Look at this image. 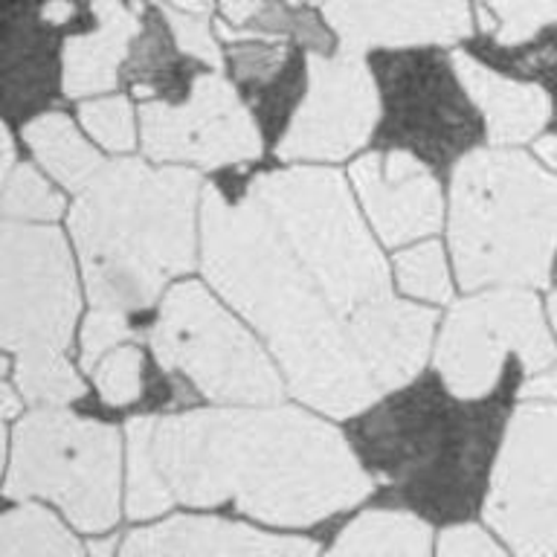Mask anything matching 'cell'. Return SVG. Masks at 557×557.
<instances>
[{"label":"cell","mask_w":557,"mask_h":557,"mask_svg":"<svg viewBox=\"0 0 557 557\" xmlns=\"http://www.w3.org/2000/svg\"><path fill=\"white\" fill-rule=\"evenodd\" d=\"M131 313L116 311V308H96L87 313L85 329H82V369L94 374L96 363L102 360L108 351H113L131 337H137V331L128 320Z\"/></svg>","instance_id":"29"},{"label":"cell","mask_w":557,"mask_h":557,"mask_svg":"<svg viewBox=\"0 0 557 557\" xmlns=\"http://www.w3.org/2000/svg\"><path fill=\"white\" fill-rule=\"evenodd\" d=\"M200 195V174L186 165L104 160L70 209V235L96 308L148 311L174 276L195 268Z\"/></svg>","instance_id":"3"},{"label":"cell","mask_w":557,"mask_h":557,"mask_svg":"<svg viewBox=\"0 0 557 557\" xmlns=\"http://www.w3.org/2000/svg\"><path fill=\"white\" fill-rule=\"evenodd\" d=\"M113 548H116V540H102V543H90V546H87V552H90V555H111Z\"/></svg>","instance_id":"40"},{"label":"cell","mask_w":557,"mask_h":557,"mask_svg":"<svg viewBox=\"0 0 557 557\" xmlns=\"http://www.w3.org/2000/svg\"><path fill=\"white\" fill-rule=\"evenodd\" d=\"M450 256L465 290L546 287L557 250V177L513 148H476L450 181Z\"/></svg>","instance_id":"4"},{"label":"cell","mask_w":557,"mask_h":557,"mask_svg":"<svg viewBox=\"0 0 557 557\" xmlns=\"http://www.w3.org/2000/svg\"><path fill=\"white\" fill-rule=\"evenodd\" d=\"M0 207H3V218L9 221L52 224L64 212V198L44 181L35 165L17 163L12 172L3 174Z\"/></svg>","instance_id":"24"},{"label":"cell","mask_w":557,"mask_h":557,"mask_svg":"<svg viewBox=\"0 0 557 557\" xmlns=\"http://www.w3.org/2000/svg\"><path fill=\"white\" fill-rule=\"evenodd\" d=\"M87 548L64 522L38 503H26L9 508L0 520V557H82Z\"/></svg>","instance_id":"22"},{"label":"cell","mask_w":557,"mask_h":557,"mask_svg":"<svg viewBox=\"0 0 557 557\" xmlns=\"http://www.w3.org/2000/svg\"><path fill=\"white\" fill-rule=\"evenodd\" d=\"M247 191L264 203L343 322L392 299L386 259L357 212L343 174L320 165H290L252 177Z\"/></svg>","instance_id":"5"},{"label":"cell","mask_w":557,"mask_h":557,"mask_svg":"<svg viewBox=\"0 0 557 557\" xmlns=\"http://www.w3.org/2000/svg\"><path fill=\"white\" fill-rule=\"evenodd\" d=\"M78 282L59 226H0V339L12 357L67 351L78 320Z\"/></svg>","instance_id":"9"},{"label":"cell","mask_w":557,"mask_h":557,"mask_svg":"<svg viewBox=\"0 0 557 557\" xmlns=\"http://www.w3.org/2000/svg\"><path fill=\"white\" fill-rule=\"evenodd\" d=\"M348 174L383 244L404 247L438 233L444 221L442 186L412 151H372L357 157Z\"/></svg>","instance_id":"13"},{"label":"cell","mask_w":557,"mask_h":557,"mask_svg":"<svg viewBox=\"0 0 557 557\" xmlns=\"http://www.w3.org/2000/svg\"><path fill=\"white\" fill-rule=\"evenodd\" d=\"M522 398H548V400H557V369L555 372H546V374H531L525 386L520 389Z\"/></svg>","instance_id":"34"},{"label":"cell","mask_w":557,"mask_h":557,"mask_svg":"<svg viewBox=\"0 0 557 557\" xmlns=\"http://www.w3.org/2000/svg\"><path fill=\"white\" fill-rule=\"evenodd\" d=\"M160 7L181 9V12H198V15H209L212 0H160Z\"/></svg>","instance_id":"37"},{"label":"cell","mask_w":557,"mask_h":557,"mask_svg":"<svg viewBox=\"0 0 557 557\" xmlns=\"http://www.w3.org/2000/svg\"><path fill=\"white\" fill-rule=\"evenodd\" d=\"M548 317H552V325H555L557 331V290L552 294V299H548Z\"/></svg>","instance_id":"41"},{"label":"cell","mask_w":557,"mask_h":557,"mask_svg":"<svg viewBox=\"0 0 557 557\" xmlns=\"http://www.w3.org/2000/svg\"><path fill=\"white\" fill-rule=\"evenodd\" d=\"M157 366L215 404H278L285 383L261 343L200 282L169 287L148 331Z\"/></svg>","instance_id":"7"},{"label":"cell","mask_w":557,"mask_h":557,"mask_svg":"<svg viewBox=\"0 0 557 557\" xmlns=\"http://www.w3.org/2000/svg\"><path fill=\"white\" fill-rule=\"evenodd\" d=\"M78 120L90 137L113 154H125L137 146V122L134 108L125 96H104L90 99L78 108Z\"/></svg>","instance_id":"26"},{"label":"cell","mask_w":557,"mask_h":557,"mask_svg":"<svg viewBox=\"0 0 557 557\" xmlns=\"http://www.w3.org/2000/svg\"><path fill=\"white\" fill-rule=\"evenodd\" d=\"M320 546L308 537L290 534H268L244 522L221 520V517H172L148 529L131 531L122 555L128 557H302L317 555Z\"/></svg>","instance_id":"16"},{"label":"cell","mask_w":557,"mask_h":557,"mask_svg":"<svg viewBox=\"0 0 557 557\" xmlns=\"http://www.w3.org/2000/svg\"><path fill=\"white\" fill-rule=\"evenodd\" d=\"M529 374L546 372L557 348L548 334L540 299L529 287H485V294L453 305L435 348V369L453 398L491 395L508 357Z\"/></svg>","instance_id":"8"},{"label":"cell","mask_w":557,"mask_h":557,"mask_svg":"<svg viewBox=\"0 0 557 557\" xmlns=\"http://www.w3.org/2000/svg\"><path fill=\"white\" fill-rule=\"evenodd\" d=\"M433 552V529L409 511H366L337 534L331 555H409Z\"/></svg>","instance_id":"20"},{"label":"cell","mask_w":557,"mask_h":557,"mask_svg":"<svg viewBox=\"0 0 557 557\" xmlns=\"http://www.w3.org/2000/svg\"><path fill=\"white\" fill-rule=\"evenodd\" d=\"M395 276L404 294L424 302H450L453 285L444 247L438 242H418L395 256Z\"/></svg>","instance_id":"25"},{"label":"cell","mask_w":557,"mask_h":557,"mask_svg":"<svg viewBox=\"0 0 557 557\" xmlns=\"http://www.w3.org/2000/svg\"><path fill=\"white\" fill-rule=\"evenodd\" d=\"M435 322V311L395 296L348 317V339L381 395L404 389L421 374L433 346Z\"/></svg>","instance_id":"15"},{"label":"cell","mask_w":557,"mask_h":557,"mask_svg":"<svg viewBox=\"0 0 557 557\" xmlns=\"http://www.w3.org/2000/svg\"><path fill=\"white\" fill-rule=\"evenodd\" d=\"M381 122V94L360 52L308 55V87L276 143L282 160H343L363 148Z\"/></svg>","instance_id":"12"},{"label":"cell","mask_w":557,"mask_h":557,"mask_svg":"<svg viewBox=\"0 0 557 557\" xmlns=\"http://www.w3.org/2000/svg\"><path fill=\"white\" fill-rule=\"evenodd\" d=\"M143 151L157 163L200 169L247 163L261 154V131L250 108L218 70L200 73L183 104L146 102L139 108Z\"/></svg>","instance_id":"11"},{"label":"cell","mask_w":557,"mask_h":557,"mask_svg":"<svg viewBox=\"0 0 557 557\" xmlns=\"http://www.w3.org/2000/svg\"><path fill=\"white\" fill-rule=\"evenodd\" d=\"M154 416H137L125 424L128 444V491H125V511L131 520H148L169 511L177 499L165 482L154 453Z\"/></svg>","instance_id":"21"},{"label":"cell","mask_w":557,"mask_h":557,"mask_svg":"<svg viewBox=\"0 0 557 557\" xmlns=\"http://www.w3.org/2000/svg\"><path fill=\"white\" fill-rule=\"evenodd\" d=\"M154 453L177 503H230L270 525H313L374 491L337 426L282 404H221L157 418Z\"/></svg>","instance_id":"1"},{"label":"cell","mask_w":557,"mask_h":557,"mask_svg":"<svg viewBox=\"0 0 557 557\" xmlns=\"http://www.w3.org/2000/svg\"><path fill=\"white\" fill-rule=\"evenodd\" d=\"M163 17L172 26L174 44L181 47V52L191 55V59L203 61L207 67L224 70V52L218 44L212 26H209V15H198V12H181V9L163 7Z\"/></svg>","instance_id":"30"},{"label":"cell","mask_w":557,"mask_h":557,"mask_svg":"<svg viewBox=\"0 0 557 557\" xmlns=\"http://www.w3.org/2000/svg\"><path fill=\"white\" fill-rule=\"evenodd\" d=\"M0 392H3V421L9 424V421L17 418V412L24 409V395L17 392V386L12 381H3Z\"/></svg>","instance_id":"35"},{"label":"cell","mask_w":557,"mask_h":557,"mask_svg":"<svg viewBox=\"0 0 557 557\" xmlns=\"http://www.w3.org/2000/svg\"><path fill=\"white\" fill-rule=\"evenodd\" d=\"M143 348L122 343L96 363L94 381L108 407H128L143 395Z\"/></svg>","instance_id":"27"},{"label":"cell","mask_w":557,"mask_h":557,"mask_svg":"<svg viewBox=\"0 0 557 557\" xmlns=\"http://www.w3.org/2000/svg\"><path fill=\"white\" fill-rule=\"evenodd\" d=\"M26 146L33 148L35 160L55 177L67 191H82L94 174L104 165L90 143L73 125L67 113L50 111L35 116L24 125Z\"/></svg>","instance_id":"19"},{"label":"cell","mask_w":557,"mask_h":557,"mask_svg":"<svg viewBox=\"0 0 557 557\" xmlns=\"http://www.w3.org/2000/svg\"><path fill=\"white\" fill-rule=\"evenodd\" d=\"M0 143H3V163H0V172L9 174L17 165L15 139H12V131H9V125H3V139H0Z\"/></svg>","instance_id":"38"},{"label":"cell","mask_w":557,"mask_h":557,"mask_svg":"<svg viewBox=\"0 0 557 557\" xmlns=\"http://www.w3.org/2000/svg\"><path fill=\"white\" fill-rule=\"evenodd\" d=\"M96 29L64 38L61 50V87L70 99L108 94L120 82V64L128 55L139 17L122 0H90Z\"/></svg>","instance_id":"18"},{"label":"cell","mask_w":557,"mask_h":557,"mask_svg":"<svg viewBox=\"0 0 557 557\" xmlns=\"http://www.w3.org/2000/svg\"><path fill=\"white\" fill-rule=\"evenodd\" d=\"M12 377L29 407H67L87 392L85 381L70 363L67 351H38L12 357Z\"/></svg>","instance_id":"23"},{"label":"cell","mask_w":557,"mask_h":557,"mask_svg":"<svg viewBox=\"0 0 557 557\" xmlns=\"http://www.w3.org/2000/svg\"><path fill=\"white\" fill-rule=\"evenodd\" d=\"M218 3H221V12L233 26H247L268 9L264 0H218Z\"/></svg>","instance_id":"33"},{"label":"cell","mask_w":557,"mask_h":557,"mask_svg":"<svg viewBox=\"0 0 557 557\" xmlns=\"http://www.w3.org/2000/svg\"><path fill=\"white\" fill-rule=\"evenodd\" d=\"M200 256L209 285L268 343L296 398L331 418H351L383 398L343 317L256 195L226 200L203 186Z\"/></svg>","instance_id":"2"},{"label":"cell","mask_w":557,"mask_h":557,"mask_svg":"<svg viewBox=\"0 0 557 557\" xmlns=\"http://www.w3.org/2000/svg\"><path fill=\"white\" fill-rule=\"evenodd\" d=\"M534 151H537L552 169H557V134H552V137H540L537 143H534Z\"/></svg>","instance_id":"39"},{"label":"cell","mask_w":557,"mask_h":557,"mask_svg":"<svg viewBox=\"0 0 557 557\" xmlns=\"http://www.w3.org/2000/svg\"><path fill=\"white\" fill-rule=\"evenodd\" d=\"M7 499H47L78 531L102 534L120 520V430L64 407H35L7 426Z\"/></svg>","instance_id":"6"},{"label":"cell","mask_w":557,"mask_h":557,"mask_svg":"<svg viewBox=\"0 0 557 557\" xmlns=\"http://www.w3.org/2000/svg\"><path fill=\"white\" fill-rule=\"evenodd\" d=\"M287 59V47L282 41L273 44H235L230 52L235 76L244 82H270Z\"/></svg>","instance_id":"31"},{"label":"cell","mask_w":557,"mask_h":557,"mask_svg":"<svg viewBox=\"0 0 557 557\" xmlns=\"http://www.w3.org/2000/svg\"><path fill=\"white\" fill-rule=\"evenodd\" d=\"M290 7H313V3H325V0H287Z\"/></svg>","instance_id":"42"},{"label":"cell","mask_w":557,"mask_h":557,"mask_svg":"<svg viewBox=\"0 0 557 557\" xmlns=\"http://www.w3.org/2000/svg\"><path fill=\"white\" fill-rule=\"evenodd\" d=\"M339 50H407L456 44L473 33L468 0H325Z\"/></svg>","instance_id":"14"},{"label":"cell","mask_w":557,"mask_h":557,"mask_svg":"<svg viewBox=\"0 0 557 557\" xmlns=\"http://www.w3.org/2000/svg\"><path fill=\"white\" fill-rule=\"evenodd\" d=\"M453 70L470 102L476 104L485 120L487 137L496 146H517L537 137L552 116V99L534 82L499 76L468 52H453Z\"/></svg>","instance_id":"17"},{"label":"cell","mask_w":557,"mask_h":557,"mask_svg":"<svg viewBox=\"0 0 557 557\" xmlns=\"http://www.w3.org/2000/svg\"><path fill=\"white\" fill-rule=\"evenodd\" d=\"M496 17V41L517 47L557 24V0H479Z\"/></svg>","instance_id":"28"},{"label":"cell","mask_w":557,"mask_h":557,"mask_svg":"<svg viewBox=\"0 0 557 557\" xmlns=\"http://www.w3.org/2000/svg\"><path fill=\"white\" fill-rule=\"evenodd\" d=\"M41 15L47 24H64L67 17L76 15V7H73L70 0H50V3L44 7Z\"/></svg>","instance_id":"36"},{"label":"cell","mask_w":557,"mask_h":557,"mask_svg":"<svg viewBox=\"0 0 557 557\" xmlns=\"http://www.w3.org/2000/svg\"><path fill=\"white\" fill-rule=\"evenodd\" d=\"M438 555H450V557H461V555H476V557H503L505 548L496 543L485 529H479V525H450V529L442 531V537H438V546H435Z\"/></svg>","instance_id":"32"},{"label":"cell","mask_w":557,"mask_h":557,"mask_svg":"<svg viewBox=\"0 0 557 557\" xmlns=\"http://www.w3.org/2000/svg\"><path fill=\"white\" fill-rule=\"evenodd\" d=\"M482 513L517 555L557 552V400L513 409Z\"/></svg>","instance_id":"10"}]
</instances>
